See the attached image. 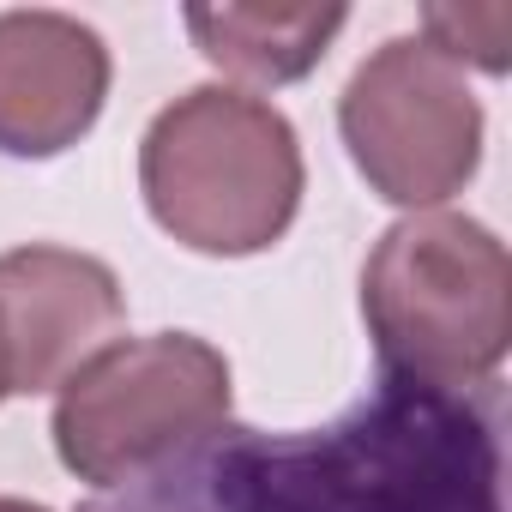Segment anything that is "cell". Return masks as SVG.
<instances>
[{"label":"cell","instance_id":"9c48e42d","mask_svg":"<svg viewBox=\"0 0 512 512\" xmlns=\"http://www.w3.org/2000/svg\"><path fill=\"white\" fill-rule=\"evenodd\" d=\"M506 31H512V13L506 7H428L422 13V31L446 61H470L482 73H506Z\"/></svg>","mask_w":512,"mask_h":512},{"label":"cell","instance_id":"ba28073f","mask_svg":"<svg viewBox=\"0 0 512 512\" xmlns=\"http://www.w3.org/2000/svg\"><path fill=\"white\" fill-rule=\"evenodd\" d=\"M350 25L344 7H247V0H223V7H187V31L199 55L247 85H290L308 79L332 37Z\"/></svg>","mask_w":512,"mask_h":512},{"label":"cell","instance_id":"6da1fadb","mask_svg":"<svg viewBox=\"0 0 512 512\" xmlns=\"http://www.w3.org/2000/svg\"><path fill=\"white\" fill-rule=\"evenodd\" d=\"M91 512H500L494 404L380 380L302 434L217 428Z\"/></svg>","mask_w":512,"mask_h":512},{"label":"cell","instance_id":"8fae6325","mask_svg":"<svg viewBox=\"0 0 512 512\" xmlns=\"http://www.w3.org/2000/svg\"><path fill=\"white\" fill-rule=\"evenodd\" d=\"M0 398H13V374H7V344H0Z\"/></svg>","mask_w":512,"mask_h":512},{"label":"cell","instance_id":"30bf717a","mask_svg":"<svg viewBox=\"0 0 512 512\" xmlns=\"http://www.w3.org/2000/svg\"><path fill=\"white\" fill-rule=\"evenodd\" d=\"M0 512H49V506H37V500H19V494H0Z\"/></svg>","mask_w":512,"mask_h":512},{"label":"cell","instance_id":"52a82bcc","mask_svg":"<svg viewBox=\"0 0 512 512\" xmlns=\"http://www.w3.org/2000/svg\"><path fill=\"white\" fill-rule=\"evenodd\" d=\"M109 43L55 7L0 13V151L55 157L79 145L109 97Z\"/></svg>","mask_w":512,"mask_h":512},{"label":"cell","instance_id":"8992f818","mask_svg":"<svg viewBox=\"0 0 512 512\" xmlns=\"http://www.w3.org/2000/svg\"><path fill=\"white\" fill-rule=\"evenodd\" d=\"M127 326V290L109 260L55 241L0 253V344L13 392H49Z\"/></svg>","mask_w":512,"mask_h":512},{"label":"cell","instance_id":"277c9868","mask_svg":"<svg viewBox=\"0 0 512 512\" xmlns=\"http://www.w3.org/2000/svg\"><path fill=\"white\" fill-rule=\"evenodd\" d=\"M235 386L217 344L193 332L115 338L55 392V452L97 494L133 488L157 464L229 428Z\"/></svg>","mask_w":512,"mask_h":512},{"label":"cell","instance_id":"7a4b0ae2","mask_svg":"<svg viewBox=\"0 0 512 512\" xmlns=\"http://www.w3.org/2000/svg\"><path fill=\"white\" fill-rule=\"evenodd\" d=\"M302 139L290 115L235 85H193L139 139V193L193 253H266L302 211Z\"/></svg>","mask_w":512,"mask_h":512},{"label":"cell","instance_id":"5b68a950","mask_svg":"<svg viewBox=\"0 0 512 512\" xmlns=\"http://www.w3.org/2000/svg\"><path fill=\"white\" fill-rule=\"evenodd\" d=\"M338 133L362 181L404 211H434L482 163V103L428 37H386L350 73Z\"/></svg>","mask_w":512,"mask_h":512},{"label":"cell","instance_id":"3957f363","mask_svg":"<svg viewBox=\"0 0 512 512\" xmlns=\"http://www.w3.org/2000/svg\"><path fill=\"white\" fill-rule=\"evenodd\" d=\"M362 320L386 380L428 392L494 386L512 344L506 241L464 211L398 217L362 266Z\"/></svg>","mask_w":512,"mask_h":512}]
</instances>
